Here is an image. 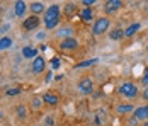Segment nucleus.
I'll list each match as a JSON object with an SVG mask.
<instances>
[{
    "instance_id": "obj_1",
    "label": "nucleus",
    "mask_w": 148,
    "mask_h": 126,
    "mask_svg": "<svg viewBox=\"0 0 148 126\" xmlns=\"http://www.w3.org/2000/svg\"><path fill=\"white\" fill-rule=\"evenodd\" d=\"M60 17H61V10H60L58 3L49 5L45 10V28L46 29H55L60 24Z\"/></svg>"
},
{
    "instance_id": "obj_2",
    "label": "nucleus",
    "mask_w": 148,
    "mask_h": 126,
    "mask_svg": "<svg viewBox=\"0 0 148 126\" xmlns=\"http://www.w3.org/2000/svg\"><path fill=\"white\" fill-rule=\"evenodd\" d=\"M109 26H111L109 17H99V19H95V22H94L92 34H94V36H101V34H104V32H107Z\"/></svg>"
},
{
    "instance_id": "obj_3",
    "label": "nucleus",
    "mask_w": 148,
    "mask_h": 126,
    "mask_svg": "<svg viewBox=\"0 0 148 126\" xmlns=\"http://www.w3.org/2000/svg\"><path fill=\"white\" fill-rule=\"evenodd\" d=\"M118 92L121 96H124V97L133 99V97L138 96V87H136L133 82H123V84L118 87Z\"/></svg>"
},
{
    "instance_id": "obj_4",
    "label": "nucleus",
    "mask_w": 148,
    "mask_h": 126,
    "mask_svg": "<svg viewBox=\"0 0 148 126\" xmlns=\"http://www.w3.org/2000/svg\"><path fill=\"white\" fill-rule=\"evenodd\" d=\"M78 92L80 94H84V96H89L90 92L94 90V82L90 80V78H82L80 82H78Z\"/></svg>"
},
{
    "instance_id": "obj_5",
    "label": "nucleus",
    "mask_w": 148,
    "mask_h": 126,
    "mask_svg": "<svg viewBox=\"0 0 148 126\" xmlns=\"http://www.w3.org/2000/svg\"><path fill=\"white\" fill-rule=\"evenodd\" d=\"M121 7H123V2L121 0H107L104 3V12L106 14H112V12H116Z\"/></svg>"
},
{
    "instance_id": "obj_6",
    "label": "nucleus",
    "mask_w": 148,
    "mask_h": 126,
    "mask_svg": "<svg viewBox=\"0 0 148 126\" xmlns=\"http://www.w3.org/2000/svg\"><path fill=\"white\" fill-rule=\"evenodd\" d=\"M60 48H61L63 51H75V50L78 48V41H77L75 38L63 39V41H61V44H60Z\"/></svg>"
},
{
    "instance_id": "obj_7",
    "label": "nucleus",
    "mask_w": 148,
    "mask_h": 126,
    "mask_svg": "<svg viewBox=\"0 0 148 126\" xmlns=\"http://www.w3.org/2000/svg\"><path fill=\"white\" fill-rule=\"evenodd\" d=\"M46 68V60L43 58V56H36L34 58V61H32V72L34 73H43Z\"/></svg>"
},
{
    "instance_id": "obj_8",
    "label": "nucleus",
    "mask_w": 148,
    "mask_h": 126,
    "mask_svg": "<svg viewBox=\"0 0 148 126\" xmlns=\"http://www.w3.org/2000/svg\"><path fill=\"white\" fill-rule=\"evenodd\" d=\"M38 26H39V17L38 15H31V17H27L22 22V28L26 29V31H32V29H36Z\"/></svg>"
},
{
    "instance_id": "obj_9",
    "label": "nucleus",
    "mask_w": 148,
    "mask_h": 126,
    "mask_svg": "<svg viewBox=\"0 0 148 126\" xmlns=\"http://www.w3.org/2000/svg\"><path fill=\"white\" fill-rule=\"evenodd\" d=\"M43 102H46L48 106H56L60 102V97L56 94H53V92H46L45 96H43Z\"/></svg>"
},
{
    "instance_id": "obj_10",
    "label": "nucleus",
    "mask_w": 148,
    "mask_h": 126,
    "mask_svg": "<svg viewBox=\"0 0 148 126\" xmlns=\"http://www.w3.org/2000/svg\"><path fill=\"white\" fill-rule=\"evenodd\" d=\"M26 9H27V5H26V2H22V0H17L14 3V14L17 17H22L24 12H26Z\"/></svg>"
},
{
    "instance_id": "obj_11",
    "label": "nucleus",
    "mask_w": 148,
    "mask_h": 126,
    "mask_svg": "<svg viewBox=\"0 0 148 126\" xmlns=\"http://www.w3.org/2000/svg\"><path fill=\"white\" fill-rule=\"evenodd\" d=\"M80 21H84V22H90V21H94V12H92L90 7H85V9L80 10Z\"/></svg>"
},
{
    "instance_id": "obj_12",
    "label": "nucleus",
    "mask_w": 148,
    "mask_h": 126,
    "mask_svg": "<svg viewBox=\"0 0 148 126\" xmlns=\"http://www.w3.org/2000/svg\"><path fill=\"white\" fill-rule=\"evenodd\" d=\"M134 118L136 119H148V106H140L134 109Z\"/></svg>"
},
{
    "instance_id": "obj_13",
    "label": "nucleus",
    "mask_w": 148,
    "mask_h": 126,
    "mask_svg": "<svg viewBox=\"0 0 148 126\" xmlns=\"http://www.w3.org/2000/svg\"><path fill=\"white\" fill-rule=\"evenodd\" d=\"M29 9L32 10V14H34V15H38V14H41V12H45V10H46L43 2H32V3L29 5Z\"/></svg>"
},
{
    "instance_id": "obj_14",
    "label": "nucleus",
    "mask_w": 148,
    "mask_h": 126,
    "mask_svg": "<svg viewBox=\"0 0 148 126\" xmlns=\"http://www.w3.org/2000/svg\"><path fill=\"white\" fill-rule=\"evenodd\" d=\"M72 34H73V28H72V26H65V28L58 29V36L60 38H63V39L72 38Z\"/></svg>"
},
{
    "instance_id": "obj_15",
    "label": "nucleus",
    "mask_w": 148,
    "mask_h": 126,
    "mask_svg": "<svg viewBox=\"0 0 148 126\" xmlns=\"http://www.w3.org/2000/svg\"><path fill=\"white\" fill-rule=\"evenodd\" d=\"M22 56H24V58H36V56H38V50L32 48V46H26V48L22 50Z\"/></svg>"
},
{
    "instance_id": "obj_16",
    "label": "nucleus",
    "mask_w": 148,
    "mask_h": 126,
    "mask_svg": "<svg viewBox=\"0 0 148 126\" xmlns=\"http://www.w3.org/2000/svg\"><path fill=\"white\" fill-rule=\"evenodd\" d=\"M116 111H118L119 114H128V112H133L134 107L131 104H119L118 107H116Z\"/></svg>"
},
{
    "instance_id": "obj_17",
    "label": "nucleus",
    "mask_w": 148,
    "mask_h": 126,
    "mask_svg": "<svg viewBox=\"0 0 148 126\" xmlns=\"http://www.w3.org/2000/svg\"><path fill=\"white\" fill-rule=\"evenodd\" d=\"M9 48H12V39L9 36L0 38V50H9Z\"/></svg>"
},
{
    "instance_id": "obj_18",
    "label": "nucleus",
    "mask_w": 148,
    "mask_h": 126,
    "mask_svg": "<svg viewBox=\"0 0 148 126\" xmlns=\"http://www.w3.org/2000/svg\"><path fill=\"white\" fill-rule=\"evenodd\" d=\"M97 61H99L97 58H90V60H85V61H82V63H77L75 68H85V67H90V65H95Z\"/></svg>"
},
{
    "instance_id": "obj_19",
    "label": "nucleus",
    "mask_w": 148,
    "mask_h": 126,
    "mask_svg": "<svg viewBox=\"0 0 148 126\" xmlns=\"http://www.w3.org/2000/svg\"><path fill=\"white\" fill-rule=\"evenodd\" d=\"M123 36H124V31H123V29H112V31H111V34H109V38H111V39H114V41L121 39Z\"/></svg>"
},
{
    "instance_id": "obj_20",
    "label": "nucleus",
    "mask_w": 148,
    "mask_h": 126,
    "mask_svg": "<svg viewBox=\"0 0 148 126\" xmlns=\"http://www.w3.org/2000/svg\"><path fill=\"white\" fill-rule=\"evenodd\" d=\"M138 29H140V24H138V22H134V24H131L130 28H128L126 31H124V36H128V38H131V36H134V32H136Z\"/></svg>"
},
{
    "instance_id": "obj_21",
    "label": "nucleus",
    "mask_w": 148,
    "mask_h": 126,
    "mask_svg": "<svg viewBox=\"0 0 148 126\" xmlns=\"http://www.w3.org/2000/svg\"><path fill=\"white\" fill-rule=\"evenodd\" d=\"M17 116H19V119H26V118H27L26 106H17Z\"/></svg>"
},
{
    "instance_id": "obj_22",
    "label": "nucleus",
    "mask_w": 148,
    "mask_h": 126,
    "mask_svg": "<svg viewBox=\"0 0 148 126\" xmlns=\"http://www.w3.org/2000/svg\"><path fill=\"white\" fill-rule=\"evenodd\" d=\"M73 12H75V3H66V7H65V14L72 15Z\"/></svg>"
},
{
    "instance_id": "obj_23",
    "label": "nucleus",
    "mask_w": 148,
    "mask_h": 126,
    "mask_svg": "<svg viewBox=\"0 0 148 126\" xmlns=\"http://www.w3.org/2000/svg\"><path fill=\"white\" fill-rule=\"evenodd\" d=\"M43 126H55V118H53V116H46L45 125Z\"/></svg>"
},
{
    "instance_id": "obj_24",
    "label": "nucleus",
    "mask_w": 148,
    "mask_h": 126,
    "mask_svg": "<svg viewBox=\"0 0 148 126\" xmlns=\"http://www.w3.org/2000/svg\"><path fill=\"white\" fill-rule=\"evenodd\" d=\"M51 68H53V70L60 68V60L58 58H53V60H51Z\"/></svg>"
},
{
    "instance_id": "obj_25",
    "label": "nucleus",
    "mask_w": 148,
    "mask_h": 126,
    "mask_svg": "<svg viewBox=\"0 0 148 126\" xmlns=\"http://www.w3.org/2000/svg\"><path fill=\"white\" fill-rule=\"evenodd\" d=\"M41 102H43V97H41V99L34 97V104H32V106H34V107H38V106H41Z\"/></svg>"
},
{
    "instance_id": "obj_26",
    "label": "nucleus",
    "mask_w": 148,
    "mask_h": 126,
    "mask_svg": "<svg viewBox=\"0 0 148 126\" xmlns=\"http://www.w3.org/2000/svg\"><path fill=\"white\" fill-rule=\"evenodd\" d=\"M143 84L148 85V68L145 70V73H143Z\"/></svg>"
},
{
    "instance_id": "obj_27",
    "label": "nucleus",
    "mask_w": 148,
    "mask_h": 126,
    "mask_svg": "<svg viewBox=\"0 0 148 126\" xmlns=\"http://www.w3.org/2000/svg\"><path fill=\"white\" fill-rule=\"evenodd\" d=\"M7 94L9 96H15V94H19V89H10V90H7Z\"/></svg>"
},
{
    "instance_id": "obj_28",
    "label": "nucleus",
    "mask_w": 148,
    "mask_h": 126,
    "mask_svg": "<svg viewBox=\"0 0 148 126\" xmlns=\"http://www.w3.org/2000/svg\"><path fill=\"white\" fill-rule=\"evenodd\" d=\"M141 97L145 99V101H148V87H147V89H143V92H141Z\"/></svg>"
},
{
    "instance_id": "obj_29",
    "label": "nucleus",
    "mask_w": 148,
    "mask_h": 126,
    "mask_svg": "<svg viewBox=\"0 0 148 126\" xmlns=\"http://www.w3.org/2000/svg\"><path fill=\"white\" fill-rule=\"evenodd\" d=\"M95 3V0H84L82 2V5H94Z\"/></svg>"
},
{
    "instance_id": "obj_30",
    "label": "nucleus",
    "mask_w": 148,
    "mask_h": 126,
    "mask_svg": "<svg viewBox=\"0 0 148 126\" xmlns=\"http://www.w3.org/2000/svg\"><path fill=\"white\" fill-rule=\"evenodd\" d=\"M143 126H148V121H147V123H145V125H143Z\"/></svg>"
},
{
    "instance_id": "obj_31",
    "label": "nucleus",
    "mask_w": 148,
    "mask_h": 126,
    "mask_svg": "<svg viewBox=\"0 0 148 126\" xmlns=\"http://www.w3.org/2000/svg\"><path fill=\"white\" fill-rule=\"evenodd\" d=\"M2 116H3V114H2V112H0V119H2Z\"/></svg>"
},
{
    "instance_id": "obj_32",
    "label": "nucleus",
    "mask_w": 148,
    "mask_h": 126,
    "mask_svg": "<svg viewBox=\"0 0 148 126\" xmlns=\"http://www.w3.org/2000/svg\"><path fill=\"white\" fill-rule=\"evenodd\" d=\"M147 51H148V48H147Z\"/></svg>"
}]
</instances>
